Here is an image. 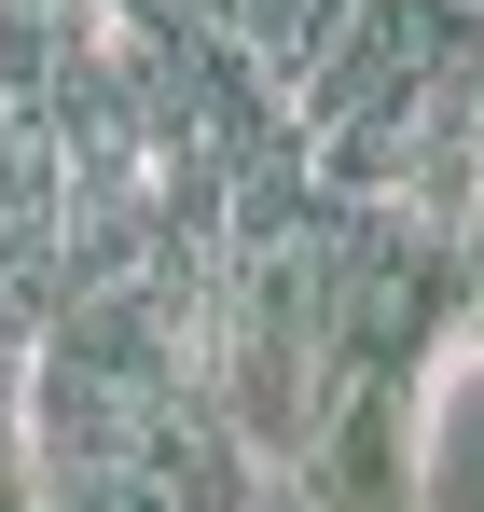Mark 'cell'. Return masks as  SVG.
<instances>
[{
	"label": "cell",
	"mask_w": 484,
	"mask_h": 512,
	"mask_svg": "<svg viewBox=\"0 0 484 512\" xmlns=\"http://www.w3.org/2000/svg\"><path fill=\"white\" fill-rule=\"evenodd\" d=\"M415 388L429 374H360L319 416V443L291 457V485L319 512H415Z\"/></svg>",
	"instance_id": "obj_1"
},
{
	"label": "cell",
	"mask_w": 484,
	"mask_h": 512,
	"mask_svg": "<svg viewBox=\"0 0 484 512\" xmlns=\"http://www.w3.org/2000/svg\"><path fill=\"white\" fill-rule=\"evenodd\" d=\"M443 14H471V28H484V0H443Z\"/></svg>",
	"instance_id": "obj_2"
}]
</instances>
